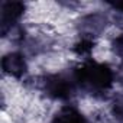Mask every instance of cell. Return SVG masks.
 Here are the masks:
<instances>
[{
    "instance_id": "4",
    "label": "cell",
    "mask_w": 123,
    "mask_h": 123,
    "mask_svg": "<svg viewBox=\"0 0 123 123\" xmlns=\"http://www.w3.org/2000/svg\"><path fill=\"white\" fill-rule=\"evenodd\" d=\"M109 25V18L107 15L101 12H93L86 16H83L78 22V31L80 36H88V38H96L100 33L106 31Z\"/></svg>"
},
{
    "instance_id": "7",
    "label": "cell",
    "mask_w": 123,
    "mask_h": 123,
    "mask_svg": "<svg viewBox=\"0 0 123 123\" xmlns=\"http://www.w3.org/2000/svg\"><path fill=\"white\" fill-rule=\"evenodd\" d=\"M94 39L88 38V36H80V39L74 43L73 51L78 55V56H84V59H88L93 49H94Z\"/></svg>"
},
{
    "instance_id": "6",
    "label": "cell",
    "mask_w": 123,
    "mask_h": 123,
    "mask_svg": "<svg viewBox=\"0 0 123 123\" xmlns=\"http://www.w3.org/2000/svg\"><path fill=\"white\" fill-rule=\"evenodd\" d=\"M51 123H91V122L75 106L65 104L52 116Z\"/></svg>"
},
{
    "instance_id": "3",
    "label": "cell",
    "mask_w": 123,
    "mask_h": 123,
    "mask_svg": "<svg viewBox=\"0 0 123 123\" xmlns=\"http://www.w3.org/2000/svg\"><path fill=\"white\" fill-rule=\"evenodd\" d=\"M25 3L22 2H2L0 7V31L3 36L13 32L25 13Z\"/></svg>"
},
{
    "instance_id": "1",
    "label": "cell",
    "mask_w": 123,
    "mask_h": 123,
    "mask_svg": "<svg viewBox=\"0 0 123 123\" xmlns=\"http://www.w3.org/2000/svg\"><path fill=\"white\" fill-rule=\"evenodd\" d=\"M73 78L78 91L87 93L93 97H106L116 81V73L106 62L88 58L74 68H71Z\"/></svg>"
},
{
    "instance_id": "10",
    "label": "cell",
    "mask_w": 123,
    "mask_h": 123,
    "mask_svg": "<svg viewBox=\"0 0 123 123\" xmlns=\"http://www.w3.org/2000/svg\"><path fill=\"white\" fill-rule=\"evenodd\" d=\"M109 6L113 10H117L119 13L123 15V0H119V2H109Z\"/></svg>"
},
{
    "instance_id": "5",
    "label": "cell",
    "mask_w": 123,
    "mask_h": 123,
    "mask_svg": "<svg viewBox=\"0 0 123 123\" xmlns=\"http://www.w3.org/2000/svg\"><path fill=\"white\" fill-rule=\"evenodd\" d=\"M2 70L9 77L18 78V80L23 78L28 74V62H26L25 54L18 51L7 52L2 58Z\"/></svg>"
},
{
    "instance_id": "11",
    "label": "cell",
    "mask_w": 123,
    "mask_h": 123,
    "mask_svg": "<svg viewBox=\"0 0 123 123\" xmlns=\"http://www.w3.org/2000/svg\"><path fill=\"white\" fill-rule=\"evenodd\" d=\"M116 80H119V81L123 84V64L119 67V70H117V73H116Z\"/></svg>"
},
{
    "instance_id": "9",
    "label": "cell",
    "mask_w": 123,
    "mask_h": 123,
    "mask_svg": "<svg viewBox=\"0 0 123 123\" xmlns=\"http://www.w3.org/2000/svg\"><path fill=\"white\" fill-rule=\"evenodd\" d=\"M111 49H113V52L117 56L123 58V32L113 38V41H111Z\"/></svg>"
},
{
    "instance_id": "8",
    "label": "cell",
    "mask_w": 123,
    "mask_h": 123,
    "mask_svg": "<svg viewBox=\"0 0 123 123\" xmlns=\"http://www.w3.org/2000/svg\"><path fill=\"white\" fill-rule=\"evenodd\" d=\"M111 113L113 116L123 123V94L116 96L111 101Z\"/></svg>"
},
{
    "instance_id": "2",
    "label": "cell",
    "mask_w": 123,
    "mask_h": 123,
    "mask_svg": "<svg viewBox=\"0 0 123 123\" xmlns=\"http://www.w3.org/2000/svg\"><path fill=\"white\" fill-rule=\"evenodd\" d=\"M39 87L46 97L56 101H70L78 93L71 70L42 75L39 80Z\"/></svg>"
}]
</instances>
